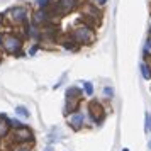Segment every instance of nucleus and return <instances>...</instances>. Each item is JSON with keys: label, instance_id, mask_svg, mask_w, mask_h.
Wrapping results in <instances>:
<instances>
[{"label": "nucleus", "instance_id": "4468645a", "mask_svg": "<svg viewBox=\"0 0 151 151\" xmlns=\"http://www.w3.org/2000/svg\"><path fill=\"white\" fill-rule=\"evenodd\" d=\"M15 114L19 117H22V119H29L31 117V112H29V109L26 105H17L15 107Z\"/></svg>", "mask_w": 151, "mask_h": 151}, {"label": "nucleus", "instance_id": "7ed1b4c3", "mask_svg": "<svg viewBox=\"0 0 151 151\" xmlns=\"http://www.w3.org/2000/svg\"><path fill=\"white\" fill-rule=\"evenodd\" d=\"M70 34L73 36V39H75L80 46H92L93 42L97 41V32H95V27H92L88 24H85V22H78L73 26V29L70 31Z\"/></svg>", "mask_w": 151, "mask_h": 151}, {"label": "nucleus", "instance_id": "0eeeda50", "mask_svg": "<svg viewBox=\"0 0 151 151\" xmlns=\"http://www.w3.org/2000/svg\"><path fill=\"white\" fill-rule=\"evenodd\" d=\"M88 119L97 124H100L105 119V107L99 100H92L88 104Z\"/></svg>", "mask_w": 151, "mask_h": 151}, {"label": "nucleus", "instance_id": "f03ea898", "mask_svg": "<svg viewBox=\"0 0 151 151\" xmlns=\"http://www.w3.org/2000/svg\"><path fill=\"white\" fill-rule=\"evenodd\" d=\"M24 42L26 37L17 31V29H9L4 32V41H2V53L7 56H21L24 51Z\"/></svg>", "mask_w": 151, "mask_h": 151}, {"label": "nucleus", "instance_id": "423d86ee", "mask_svg": "<svg viewBox=\"0 0 151 151\" xmlns=\"http://www.w3.org/2000/svg\"><path fill=\"white\" fill-rule=\"evenodd\" d=\"M29 22L34 24L36 27H46L49 24H58L55 21V17L51 15V10L49 9H34L31 10V17H29Z\"/></svg>", "mask_w": 151, "mask_h": 151}, {"label": "nucleus", "instance_id": "9b49d317", "mask_svg": "<svg viewBox=\"0 0 151 151\" xmlns=\"http://www.w3.org/2000/svg\"><path fill=\"white\" fill-rule=\"evenodd\" d=\"M10 122H9V117L4 116V114H0V139H5V137L10 134Z\"/></svg>", "mask_w": 151, "mask_h": 151}, {"label": "nucleus", "instance_id": "a878e982", "mask_svg": "<svg viewBox=\"0 0 151 151\" xmlns=\"http://www.w3.org/2000/svg\"><path fill=\"white\" fill-rule=\"evenodd\" d=\"M122 151H129V148H122Z\"/></svg>", "mask_w": 151, "mask_h": 151}, {"label": "nucleus", "instance_id": "ddd939ff", "mask_svg": "<svg viewBox=\"0 0 151 151\" xmlns=\"http://www.w3.org/2000/svg\"><path fill=\"white\" fill-rule=\"evenodd\" d=\"M139 70H141V75H143L144 80H151V68H150L148 63L143 61L141 65H139Z\"/></svg>", "mask_w": 151, "mask_h": 151}, {"label": "nucleus", "instance_id": "bb28decb", "mask_svg": "<svg viewBox=\"0 0 151 151\" xmlns=\"http://www.w3.org/2000/svg\"><path fill=\"white\" fill-rule=\"evenodd\" d=\"M0 141H2V139H0Z\"/></svg>", "mask_w": 151, "mask_h": 151}, {"label": "nucleus", "instance_id": "5701e85b", "mask_svg": "<svg viewBox=\"0 0 151 151\" xmlns=\"http://www.w3.org/2000/svg\"><path fill=\"white\" fill-rule=\"evenodd\" d=\"M5 27V19H4V14H0V31Z\"/></svg>", "mask_w": 151, "mask_h": 151}, {"label": "nucleus", "instance_id": "393cba45", "mask_svg": "<svg viewBox=\"0 0 151 151\" xmlns=\"http://www.w3.org/2000/svg\"><path fill=\"white\" fill-rule=\"evenodd\" d=\"M44 151H55V148H53V144H49V146H48V148H46Z\"/></svg>", "mask_w": 151, "mask_h": 151}, {"label": "nucleus", "instance_id": "6e6552de", "mask_svg": "<svg viewBox=\"0 0 151 151\" xmlns=\"http://www.w3.org/2000/svg\"><path fill=\"white\" fill-rule=\"evenodd\" d=\"M85 121H87V117L82 110H76V112H71L66 116V122L73 131H82L85 127Z\"/></svg>", "mask_w": 151, "mask_h": 151}, {"label": "nucleus", "instance_id": "dca6fc26", "mask_svg": "<svg viewBox=\"0 0 151 151\" xmlns=\"http://www.w3.org/2000/svg\"><path fill=\"white\" fill-rule=\"evenodd\" d=\"M12 151H34V144H12Z\"/></svg>", "mask_w": 151, "mask_h": 151}, {"label": "nucleus", "instance_id": "1a4fd4ad", "mask_svg": "<svg viewBox=\"0 0 151 151\" xmlns=\"http://www.w3.org/2000/svg\"><path fill=\"white\" fill-rule=\"evenodd\" d=\"M58 42H60L63 48L66 49V51H78V49L82 48V46H80L75 39H73V36L70 34V32H68V34H60Z\"/></svg>", "mask_w": 151, "mask_h": 151}, {"label": "nucleus", "instance_id": "f3484780", "mask_svg": "<svg viewBox=\"0 0 151 151\" xmlns=\"http://www.w3.org/2000/svg\"><path fill=\"white\" fill-rule=\"evenodd\" d=\"M144 132L151 134V114L150 112H144Z\"/></svg>", "mask_w": 151, "mask_h": 151}, {"label": "nucleus", "instance_id": "a211bd4d", "mask_svg": "<svg viewBox=\"0 0 151 151\" xmlns=\"http://www.w3.org/2000/svg\"><path fill=\"white\" fill-rule=\"evenodd\" d=\"M55 0H36V9H49Z\"/></svg>", "mask_w": 151, "mask_h": 151}, {"label": "nucleus", "instance_id": "4be33fe9", "mask_svg": "<svg viewBox=\"0 0 151 151\" xmlns=\"http://www.w3.org/2000/svg\"><path fill=\"white\" fill-rule=\"evenodd\" d=\"M9 122H10V127H12V129H14V127H17V126H21V121H19V119H9Z\"/></svg>", "mask_w": 151, "mask_h": 151}, {"label": "nucleus", "instance_id": "412c9836", "mask_svg": "<svg viewBox=\"0 0 151 151\" xmlns=\"http://www.w3.org/2000/svg\"><path fill=\"white\" fill-rule=\"evenodd\" d=\"M87 2H92V4H95L97 7L104 9L105 5H107V2H109V0H87Z\"/></svg>", "mask_w": 151, "mask_h": 151}, {"label": "nucleus", "instance_id": "6ab92c4d", "mask_svg": "<svg viewBox=\"0 0 151 151\" xmlns=\"http://www.w3.org/2000/svg\"><path fill=\"white\" fill-rule=\"evenodd\" d=\"M39 49H41V44H39V42H32V46H31V48H29L27 55H29V56H34L36 53H37V51H39Z\"/></svg>", "mask_w": 151, "mask_h": 151}, {"label": "nucleus", "instance_id": "20e7f679", "mask_svg": "<svg viewBox=\"0 0 151 151\" xmlns=\"http://www.w3.org/2000/svg\"><path fill=\"white\" fill-rule=\"evenodd\" d=\"M80 10V14H82V22L85 24H88L92 27H99L100 26V22H102V9L97 7L95 4H92V2H83L82 5L78 7Z\"/></svg>", "mask_w": 151, "mask_h": 151}, {"label": "nucleus", "instance_id": "39448f33", "mask_svg": "<svg viewBox=\"0 0 151 151\" xmlns=\"http://www.w3.org/2000/svg\"><path fill=\"white\" fill-rule=\"evenodd\" d=\"M5 139H9L10 146L12 144H34L36 136H34V131L31 129L29 126L21 124V126H17V127H14L10 131V134Z\"/></svg>", "mask_w": 151, "mask_h": 151}, {"label": "nucleus", "instance_id": "aec40b11", "mask_svg": "<svg viewBox=\"0 0 151 151\" xmlns=\"http://www.w3.org/2000/svg\"><path fill=\"white\" fill-rule=\"evenodd\" d=\"M104 97H105V99H112V97H114V88H112V87H105V88H104Z\"/></svg>", "mask_w": 151, "mask_h": 151}, {"label": "nucleus", "instance_id": "9d476101", "mask_svg": "<svg viewBox=\"0 0 151 151\" xmlns=\"http://www.w3.org/2000/svg\"><path fill=\"white\" fill-rule=\"evenodd\" d=\"M80 102L82 99H65V116L80 110Z\"/></svg>", "mask_w": 151, "mask_h": 151}, {"label": "nucleus", "instance_id": "f8f14e48", "mask_svg": "<svg viewBox=\"0 0 151 151\" xmlns=\"http://www.w3.org/2000/svg\"><path fill=\"white\" fill-rule=\"evenodd\" d=\"M83 97V90L80 87H68L66 88V99H82Z\"/></svg>", "mask_w": 151, "mask_h": 151}, {"label": "nucleus", "instance_id": "2eb2a0df", "mask_svg": "<svg viewBox=\"0 0 151 151\" xmlns=\"http://www.w3.org/2000/svg\"><path fill=\"white\" fill-rule=\"evenodd\" d=\"M82 90H83V95L92 97L93 95V85H92V82H82Z\"/></svg>", "mask_w": 151, "mask_h": 151}, {"label": "nucleus", "instance_id": "b1692460", "mask_svg": "<svg viewBox=\"0 0 151 151\" xmlns=\"http://www.w3.org/2000/svg\"><path fill=\"white\" fill-rule=\"evenodd\" d=\"M2 41H4V32L0 31V51H2Z\"/></svg>", "mask_w": 151, "mask_h": 151}, {"label": "nucleus", "instance_id": "f257e3e1", "mask_svg": "<svg viewBox=\"0 0 151 151\" xmlns=\"http://www.w3.org/2000/svg\"><path fill=\"white\" fill-rule=\"evenodd\" d=\"M29 17H31V10L29 7L26 5H12L10 9L5 10V14H4V19H5V26L12 29H17V31H22V27L29 24Z\"/></svg>", "mask_w": 151, "mask_h": 151}]
</instances>
